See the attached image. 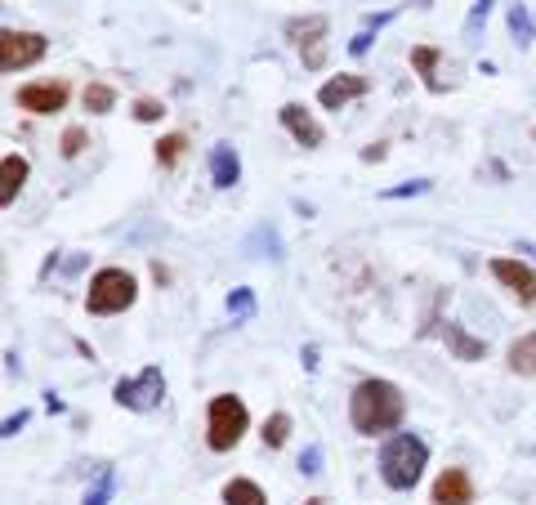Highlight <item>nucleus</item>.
<instances>
[{
  "mask_svg": "<svg viewBox=\"0 0 536 505\" xmlns=\"http://www.w3.org/2000/svg\"><path fill=\"white\" fill-rule=\"evenodd\" d=\"M300 470H304V474H322V443H313L309 452L300 456Z\"/></svg>",
  "mask_w": 536,
  "mask_h": 505,
  "instance_id": "cd10ccee",
  "label": "nucleus"
},
{
  "mask_svg": "<svg viewBox=\"0 0 536 505\" xmlns=\"http://www.w3.org/2000/svg\"><path fill=\"white\" fill-rule=\"evenodd\" d=\"M139 295V282L126 269H99L90 278V291H85V309L94 318H112V313H126Z\"/></svg>",
  "mask_w": 536,
  "mask_h": 505,
  "instance_id": "20e7f679",
  "label": "nucleus"
},
{
  "mask_svg": "<svg viewBox=\"0 0 536 505\" xmlns=\"http://www.w3.org/2000/svg\"><path fill=\"white\" fill-rule=\"evenodd\" d=\"M210 179H215V188H233L242 179V157H237L233 144L210 148Z\"/></svg>",
  "mask_w": 536,
  "mask_h": 505,
  "instance_id": "ddd939ff",
  "label": "nucleus"
},
{
  "mask_svg": "<svg viewBox=\"0 0 536 505\" xmlns=\"http://www.w3.org/2000/svg\"><path fill=\"white\" fill-rule=\"evenodd\" d=\"M286 434H291V416H286V412H273V416L264 421V447H282Z\"/></svg>",
  "mask_w": 536,
  "mask_h": 505,
  "instance_id": "aec40b11",
  "label": "nucleus"
},
{
  "mask_svg": "<svg viewBox=\"0 0 536 505\" xmlns=\"http://www.w3.org/2000/svg\"><path fill=\"white\" fill-rule=\"evenodd\" d=\"M362 161H385V144H371V148H362Z\"/></svg>",
  "mask_w": 536,
  "mask_h": 505,
  "instance_id": "7c9ffc66",
  "label": "nucleus"
},
{
  "mask_svg": "<svg viewBox=\"0 0 536 505\" xmlns=\"http://www.w3.org/2000/svg\"><path fill=\"white\" fill-rule=\"evenodd\" d=\"M228 313H233V318H251V313H255V291L251 287H237L233 295H228Z\"/></svg>",
  "mask_w": 536,
  "mask_h": 505,
  "instance_id": "b1692460",
  "label": "nucleus"
},
{
  "mask_svg": "<svg viewBox=\"0 0 536 505\" xmlns=\"http://www.w3.org/2000/svg\"><path fill=\"white\" fill-rule=\"evenodd\" d=\"M277 117H282L286 135H291L300 148H318L322 139H327V135H322V126H318V121H313V112H304L300 103H286V108L277 112Z\"/></svg>",
  "mask_w": 536,
  "mask_h": 505,
  "instance_id": "9b49d317",
  "label": "nucleus"
},
{
  "mask_svg": "<svg viewBox=\"0 0 536 505\" xmlns=\"http://www.w3.org/2000/svg\"><path fill=\"white\" fill-rule=\"evenodd\" d=\"M443 336H447V345H452V354L461 358V362H478V358L487 354V345H483V340H474V336H469V331L461 327V322H447V327H443Z\"/></svg>",
  "mask_w": 536,
  "mask_h": 505,
  "instance_id": "2eb2a0df",
  "label": "nucleus"
},
{
  "mask_svg": "<svg viewBox=\"0 0 536 505\" xmlns=\"http://www.w3.org/2000/svg\"><path fill=\"white\" fill-rule=\"evenodd\" d=\"M286 36H291L295 45H300V54H304V63L309 68H322V36H327V18L322 14H309V18H291L286 23Z\"/></svg>",
  "mask_w": 536,
  "mask_h": 505,
  "instance_id": "1a4fd4ad",
  "label": "nucleus"
},
{
  "mask_svg": "<svg viewBox=\"0 0 536 505\" xmlns=\"http://www.w3.org/2000/svg\"><path fill=\"white\" fill-rule=\"evenodd\" d=\"M304 371H318V349H304Z\"/></svg>",
  "mask_w": 536,
  "mask_h": 505,
  "instance_id": "2f4dec72",
  "label": "nucleus"
},
{
  "mask_svg": "<svg viewBox=\"0 0 536 505\" xmlns=\"http://www.w3.org/2000/svg\"><path fill=\"white\" fill-rule=\"evenodd\" d=\"M402 416H407V398H402V389L394 385V380H362L358 389H353L349 398V421L358 434L376 438V434H389L402 425Z\"/></svg>",
  "mask_w": 536,
  "mask_h": 505,
  "instance_id": "f257e3e1",
  "label": "nucleus"
},
{
  "mask_svg": "<svg viewBox=\"0 0 536 505\" xmlns=\"http://www.w3.org/2000/svg\"><path fill=\"white\" fill-rule=\"evenodd\" d=\"M246 425H251V416H246V403L237 394H215L210 398V412H206L210 452H233V447L242 443Z\"/></svg>",
  "mask_w": 536,
  "mask_h": 505,
  "instance_id": "7ed1b4c3",
  "label": "nucleus"
},
{
  "mask_svg": "<svg viewBox=\"0 0 536 505\" xmlns=\"http://www.w3.org/2000/svg\"><path fill=\"white\" fill-rule=\"evenodd\" d=\"M14 103H18L23 112L50 117V112H63V103H67V85H63V81H32V85H18Z\"/></svg>",
  "mask_w": 536,
  "mask_h": 505,
  "instance_id": "6e6552de",
  "label": "nucleus"
},
{
  "mask_svg": "<svg viewBox=\"0 0 536 505\" xmlns=\"http://www.w3.org/2000/svg\"><path fill=\"white\" fill-rule=\"evenodd\" d=\"M487 14H492V0H474V14H469L465 32L474 36V32H478V23H487Z\"/></svg>",
  "mask_w": 536,
  "mask_h": 505,
  "instance_id": "c85d7f7f",
  "label": "nucleus"
},
{
  "mask_svg": "<svg viewBox=\"0 0 536 505\" xmlns=\"http://www.w3.org/2000/svg\"><path fill=\"white\" fill-rule=\"evenodd\" d=\"M438 59H443V50H438V45H416V50H411V63H416V72L425 76V90H434V94L443 90V81L434 76Z\"/></svg>",
  "mask_w": 536,
  "mask_h": 505,
  "instance_id": "f3484780",
  "label": "nucleus"
},
{
  "mask_svg": "<svg viewBox=\"0 0 536 505\" xmlns=\"http://www.w3.org/2000/svg\"><path fill=\"white\" fill-rule=\"evenodd\" d=\"M117 108V90L103 81H90L85 85V112H94V117H103V112Z\"/></svg>",
  "mask_w": 536,
  "mask_h": 505,
  "instance_id": "6ab92c4d",
  "label": "nucleus"
},
{
  "mask_svg": "<svg viewBox=\"0 0 536 505\" xmlns=\"http://www.w3.org/2000/svg\"><path fill=\"white\" fill-rule=\"evenodd\" d=\"M134 117H139V121H161V117H166V108H161L157 99H139V103H134Z\"/></svg>",
  "mask_w": 536,
  "mask_h": 505,
  "instance_id": "bb28decb",
  "label": "nucleus"
},
{
  "mask_svg": "<svg viewBox=\"0 0 536 505\" xmlns=\"http://www.w3.org/2000/svg\"><path fill=\"white\" fill-rule=\"evenodd\" d=\"M27 175H32V170H27V161L18 157V152H5V161H0V179H5V184H0V202H14L18 197V188L27 184Z\"/></svg>",
  "mask_w": 536,
  "mask_h": 505,
  "instance_id": "4468645a",
  "label": "nucleus"
},
{
  "mask_svg": "<svg viewBox=\"0 0 536 505\" xmlns=\"http://www.w3.org/2000/svg\"><path fill=\"white\" fill-rule=\"evenodd\" d=\"M304 505H327V501H322V497H313V501H304Z\"/></svg>",
  "mask_w": 536,
  "mask_h": 505,
  "instance_id": "473e14b6",
  "label": "nucleus"
},
{
  "mask_svg": "<svg viewBox=\"0 0 536 505\" xmlns=\"http://www.w3.org/2000/svg\"><path fill=\"white\" fill-rule=\"evenodd\" d=\"M112 398H117L121 407H130V412H152V407H161V398H166V376H161V367H143L134 380H117Z\"/></svg>",
  "mask_w": 536,
  "mask_h": 505,
  "instance_id": "39448f33",
  "label": "nucleus"
},
{
  "mask_svg": "<svg viewBox=\"0 0 536 505\" xmlns=\"http://www.w3.org/2000/svg\"><path fill=\"white\" fill-rule=\"evenodd\" d=\"M224 505H268V497H264L260 483L233 479V483H224Z\"/></svg>",
  "mask_w": 536,
  "mask_h": 505,
  "instance_id": "a211bd4d",
  "label": "nucleus"
},
{
  "mask_svg": "<svg viewBox=\"0 0 536 505\" xmlns=\"http://www.w3.org/2000/svg\"><path fill=\"white\" fill-rule=\"evenodd\" d=\"M420 193H429V179H416V184L385 188V197H389V202H398V197H420Z\"/></svg>",
  "mask_w": 536,
  "mask_h": 505,
  "instance_id": "a878e982",
  "label": "nucleus"
},
{
  "mask_svg": "<svg viewBox=\"0 0 536 505\" xmlns=\"http://www.w3.org/2000/svg\"><path fill=\"white\" fill-rule=\"evenodd\" d=\"M59 148H63V157H81V152L90 148V135H85L81 126H67L63 139H59Z\"/></svg>",
  "mask_w": 536,
  "mask_h": 505,
  "instance_id": "5701e85b",
  "label": "nucleus"
},
{
  "mask_svg": "<svg viewBox=\"0 0 536 505\" xmlns=\"http://www.w3.org/2000/svg\"><path fill=\"white\" fill-rule=\"evenodd\" d=\"M492 278L501 282L505 291L519 304H536V269H528L523 260H510V255H496L492 260Z\"/></svg>",
  "mask_w": 536,
  "mask_h": 505,
  "instance_id": "0eeeda50",
  "label": "nucleus"
},
{
  "mask_svg": "<svg viewBox=\"0 0 536 505\" xmlns=\"http://www.w3.org/2000/svg\"><path fill=\"white\" fill-rule=\"evenodd\" d=\"M371 85H367V76H331L327 85L318 90V103L322 108H331V112H340L349 99H362Z\"/></svg>",
  "mask_w": 536,
  "mask_h": 505,
  "instance_id": "f8f14e48",
  "label": "nucleus"
},
{
  "mask_svg": "<svg viewBox=\"0 0 536 505\" xmlns=\"http://www.w3.org/2000/svg\"><path fill=\"white\" fill-rule=\"evenodd\" d=\"M23 425H27V412H18V416H9V421H5V434H9V438H14L18 430H23Z\"/></svg>",
  "mask_w": 536,
  "mask_h": 505,
  "instance_id": "c756f323",
  "label": "nucleus"
},
{
  "mask_svg": "<svg viewBox=\"0 0 536 505\" xmlns=\"http://www.w3.org/2000/svg\"><path fill=\"white\" fill-rule=\"evenodd\" d=\"M429 505H474V479L461 470V465H452V470H443L434 479V492H429Z\"/></svg>",
  "mask_w": 536,
  "mask_h": 505,
  "instance_id": "9d476101",
  "label": "nucleus"
},
{
  "mask_svg": "<svg viewBox=\"0 0 536 505\" xmlns=\"http://www.w3.org/2000/svg\"><path fill=\"white\" fill-rule=\"evenodd\" d=\"M510 32L519 36V45L532 41V18H528V9L523 5H510Z\"/></svg>",
  "mask_w": 536,
  "mask_h": 505,
  "instance_id": "393cba45",
  "label": "nucleus"
},
{
  "mask_svg": "<svg viewBox=\"0 0 536 505\" xmlns=\"http://www.w3.org/2000/svg\"><path fill=\"white\" fill-rule=\"evenodd\" d=\"M429 461V443L420 434H394L385 447H380V479L394 492H411L425 474Z\"/></svg>",
  "mask_w": 536,
  "mask_h": 505,
  "instance_id": "f03ea898",
  "label": "nucleus"
},
{
  "mask_svg": "<svg viewBox=\"0 0 536 505\" xmlns=\"http://www.w3.org/2000/svg\"><path fill=\"white\" fill-rule=\"evenodd\" d=\"M112 492H117V474L103 470V479L94 483L90 492H85V505H108V501H112Z\"/></svg>",
  "mask_w": 536,
  "mask_h": 505,
  "instance_id": "412c9836",
  "label": "nucleus"
},
{
  "mask_svg": "<svg viewBox=\"0 0 536 505\" xmlns=\"http://www.w3.org/2000/svg\"><path fill=\"white\" fill-rule=\"evenodd\" d=\"M510 371L514 376H536V331L519 336L510 345Z\"/></svg>",
  "mask_w": 536,
  "mask_h": 505,
  "instance_id": "dca6fc26",
  "label": "nucleus"
},
{
  "mask_svg": "<svg viewBox=\"0 0 536 505\" xmlns=\"http://www.w3.org/2000/svg\"><path fill=\"white\" fill-rule=\"evenodd\" d=\"M45 50H50V41H45L41 32H0V68L5 72H18V68H32V63L45 59Z\"/></svg>",
  "mask_w": 536,
  "mask_h": 505,
  "instance_id": "423d86ee",
  "label": "nucleus"
},
{
  "mask_svg": "<svg viewBox=\"0 0 536 505\" xmlns=\"http://www.w3.org/2000/svg\"><path fill=\"white\" fill-rule=\"evenodd\" d=\"M184 148H188L184 135H166V139L157 144V161H161V166H175V161L184 157Z\"/></svg>",
  "mask_w": 536,
  "mask_h": 505,
  "instance_id": "4be33fe9",
  "label": "nucleus"
}]
</instances>
